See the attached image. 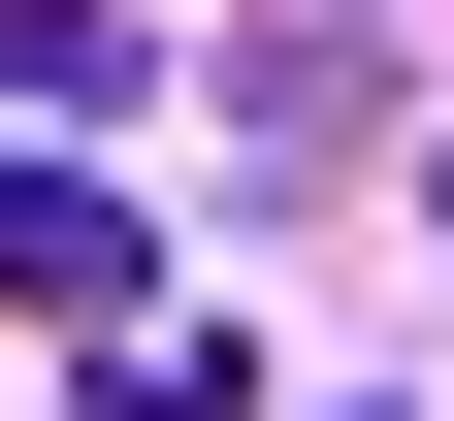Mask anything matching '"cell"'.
<instances>
[{"instance_id": "1", "label": "cell", "mask_w": 454, "mask_h": 421, "mask_svg": "<svg viewBox=\"0 0 454 421\" xmlns=\"http://www.w3.org/2000/svg\"><path fill=\"white\" fill-rule=\"evenodd\" d=\"M0 292H33V324H130V195H98V162H0Z\"/></svg>"}, {"instance_id": "2", "label": "cell", "mask_w": 454, "mask_h": 421, "mask_svg": "<svg viewBox=\"0 0 454 421\" xmlns=\"http://www.w3.org/2000/svg\"><path fill=\"white\" fill-rule=\"evenodd\" d=\"M98 66H130L98 0H0V97H98Z\"/></svg>"}]
</instances>
